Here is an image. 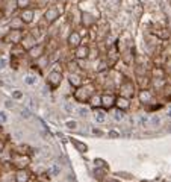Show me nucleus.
Returning a JSON list of instances; mask_svg holds the SVG:
<instances>
[{
  "label": "nucleus",
  "instance_id": "obj_1",
  "mask_svg": "<svg viewBox=\"0 0 171 182\" xmlns=\"http://www.w3.org/2000/svg\"><path fill=\"white\" fill-rule=\"evenodd\" d=\"M94 119H95L97 123H103L106 120V112L102 111V109H95L94 111Z\"/></svg>",
  "mask_w": 171,
  "mask_h": 182
},
{
  "label": "nucleus",
  "instance_id": "obj_2",
  "mask_svg": "<svg viewBox=\"0 0 171 182\" xmlns=\"http://www.w3.org/2000/svg\"><path fill=\"white\" fill-rule=\"evenodd\" d=\"M29 181V173L26 170L17 172V182H28Z\"/></svg>",
  "mask_w": 171,
  "mask_h": 182
},
{
  "label": "nucleus",
  "instance_id": "obj_3",
  "mask_svg": "<svg viewBox=\"0 0 171 182\" xmlns=\"http://www.w3.org/2000/svg\"><path fill=\"white\" fill-rule=\"evenodd\" d=\"M100 100H102V103H103L106 108H111V106L115 103V97H114V96H103Z\"/></svg>",
  "mask_w": 171,
  "mask_h": 182
},
{
  "label": "nucleus",
  "instance_id": "obj_4",
  "mask_svg": "<svg viewBox=\"0 0 171 182\" xmlns=\"http://www.w3.org/2000/svg\"><path fill=\"white\" fill-rule=\"evenodd\" d=\"M48 78H50V82H52L53 85H58V84L61 82V78H62V76H61V73H58V72H52Z\"/></svg>",
  "mask_w": 171,
  "mask_h": 182
},
{
  "label": "nucleus",
  "instance_id": "obj_5",
  "mask_svg": "<svg viewBox=\"0 0 171 182\" xmlns=\"http://www.w3.org/2000/svg\"><path fill=\"white\" fill-rule=\"evenodd\" d=\"M76 56L77 58H86L88 56V47H83V46H82V47H79L76 50Z\"/></svg>",
  "mask_w": 171,
  "mask_h": 182
},
{
  "label": "nucleus",
  "instance_id": "obj_6",
  "mask_svg": "<svg viewBox=\"0 0 171 182\" xmlns=\"http://www.w3.org/2000/svg\"><path fill=\"white\" fill-rule=\"evenodd\" d=\"M61 173V167L58 164H52V167L48 169V175H52V176H58Z\"/></svg>",
  "mask_w": 171,
  "mask_h": 182
},
{
  "label": "nucleus",
  "instance_id": "obj_7",
  "mask_svg": "<svg viewBox=\"0 0 171 182\" xmlns=\"http://www.w3.org/2000/svg\"><path fill=\"white\" fill-rule=\"evenodd\" d=\"M149 125L153 126V128H158V126L161 125V119H159L158 116H152V117L149 119Z\"/></svg>",
  "mask_w": 171,
  "mask_h": 182
},
{
  "label": "nucleus",
  "instance_id": "obj_8",
  "mask_svg": "<svg viewBox=\"0 0 171 182\" xmlns=\"http://www.w3.org/2000/svg\"><path fill=\"white\" fill-rule=\"evenodd\" d=\"M114 120L115 122H121V120H124V112L121 111V109H117L114 112Z\"/></svg>",
  "mask_w": 171,
  "mask_h": 182
},
{
  "label": "nucleus",
  "instance_id": "obj_9",
  "mask_svg": "<svg viewBox=\"0 0 171 182\" xmlns=\"http://www.w3.org/2000/svg\"><path fill=\"white\" fill-rule=\"evenodd\" d=\"M24 82H26L28 85H35L36 84V78L33 75H28L26 78H24Z\"/></svg>",
  "mask_w": 171,
  "mask_h": 182
},
{
  "label": "nucleus",
  "instance_id": "obj_10",
  "mask_svg": "<svg viewBox=\"0 0 171 182\" xmlns=\"http://www.w3.org/2000/svg\"><path fill=\"white\" fill-rule=\"evenodd\" d=\"M79 40H80V38H79L77 34H73V35L70 37V44H71V46H77V44H79Z\"/></svg>",
  "mask_w": 171,
  "mask_h": 182
},
{
  "label": "nucleus",
  "instance_id": "obj_11",
  "mask_svg": "<svg viewBox=\"0 0 171 182\" xmlns=\"http://www.w3.org/2000/svg\"><path fill=\"white\" fill-rule=\"evenodd\" d=\"M138 122H139V125H141L142 128H145V126H149V117H147V116H141Z\"/></svg>",
  "mask_w": 171,
  "mask_h": 182
},
{
  "label": "nucleus",
  "instance_id": "obj_12",
  "mask_svg": "<svg viewBox=\"0 0 171 182\" xmlns=\"http://www.w3.org/2000/svg\"><path fill=\"white\" fill-rule=\"evenodd\" d=\"M117 103H118L120 109H121V108H123V109H126V108L129 106V102H127L126 99H118V100H117Z\"/></svg>",
  "mask_w": 171,
  "mask_h": 182
},
{
  "label": "nucleus",
  "instance_id": "obj_13",
  "mask_svg": "<svg viewBox=\"0 0 171 182\" xmlns=\"http://www.w3.org/2000/svg\"><path fill=\"white\" fill-rule=\"evenodd\" d=\"M32 15H33L32 11H24V12H23V20H24V21H30V20H32Z\"/></svg>",
  "mask_w": 171,
  "mask_h": 182
},
{
  "label": "nucleus",
  "instance_id": "obj_14",
  "mask_svg": "<svg viewBox=\"0 0 171 182\" xmlns=\"http://www.w3.org/2000/svg\"><path fill=\"white\" fill-rule=\"evenodd\" d=\"M150 99H152V96H150L149 91H144V93H141V100L142 102H149Z\"/></svg>",
  "mask_w": 171,
  "mask_h": 182
},
{
  "label": "nucleus",
  "instance_id": "obj_15",
  "mask_svg": "<svg viewBox=\"0 0 171 182\" xmlns=\"http://www.w3.org/2000/svg\"><path fill=\"white\" fill-rule=\"evenodd\" d=\"M73 144H74L80 152H86V146H85V144H82V143H79V141H73Z\"/></svg>",
  "mask_w": 171,
  "mask_h": 182
},
{
  "label": "nucleus",
  "instance_id": "obj_16",
  "mask_svg": "<svg viewBox=\"0 0 171 182\" xmlns=\"http://www.w3.org/2000/svg\"><path fill=\"white\" fill-rule=\"evenodd\" d=\"M77 112H79L80 117H86V116H88V109H86V108H79Z\"/></svg>",
  "mask_w": 171,
  "mask_h": 182
},
{
  "label": "nucleus",
  "instance_id": "obj_17",
  "mask_svg": "<svg viewBox=\"0 0 171 182\" xmlns=\"http://www.w3.org/2000/svg\"><path fill=\"white\" fill-rule=\"evenodd\" d=\"M64 108H65V111H67V112H73V109H74V106H73L70 102H67V103L64 105Z\"/></svg>",
  "mask_w": 171,
  "mask_h": 182
},
{
  "label": "nucleus",
  "instance_id": "obj_18",
  "mask_svg": "<svg viewBox=\"0 0 171 182\" xmlns=\"http://www.w3.org/2000/svg\"><path fill=\"white\" fill-rule=\"evenodd\" d=\"M21 117H23V119H29V117H30L29 109H23V111H21Z\"/></svg>",
  "mask_w": 171,
  "mask_h": 182
},
{
  "label": "nucleus",
  "instance_id": "obj_19",
  "mask_svg": "<svg viewBox=\"0 0 171 182\" xmlns=\"http://www.w3.org/2000/svg\"><path fill=\"white\" fill-rule=\"evenodd\" d=\"M70 82H71V84L74 82L76 85H79V84H80V81H79V78H77V76H70Z\"/></svg>",
  "mask_w": 171,
  "mask_h": 182
},
{
  "label": "nucleus",
  "instance_id": "obj_20",
  "mask_svg": "<svg viewBox=\"0 0 171 182\" xmlns=\"http://www.w3.org/2000/svg\"><path fill=\"white\" fill-rule=\"evenodd\" d=\"M8 117H6V112L5 111H0V122H6Z\"/></svg>",
  "mask_w": 171,
  "mask_h": 182
},
{
  "label": "nucleus",
  "instance_id": "obj_21",
  "mask_svg": "<svg viewBox=\"0 0 171 182\" xmlns=\"http://www.w3.org/2000/svg\"><path fill=\"white\" fill-rule=\"evenodd\" d=\"M6 62H8V61H6L5 58H0V68H5V67H6Z\"/></svg>",
  "mask_w": 171,
  "mask_h": 182
},
{
  "label": "nucleus",
  "instance_id": "obj_22",
  "mask_svg": "<svg viewBox=\"0 0 171 182\" xmlns=\"http://www.w3.org/2000/svg\"><path fill=\"white\" fill-rule=\"evenodd\" d=\"M67 126H68L70 129H74V128H76V122H67Z\"/></svg>",
  "mask_w": 171,
  "mask_h": 182
},
{
  "label": "nucleus",
  "instance_id": "obj_23",
  "mask_svg": "<svg viewBox=\"0 0 171 182\" xmlns=\"http://www.w3.org/2000/svg\"><path fill=\"white\" fill-rule=\"evenodd\" d=\"M21 96H23V94L20 93V91H15V93H14V99H20Z\"/></svg>",
  "mask_w": 171,
  "mask_h": 182
},
{
  "label": "nucleus",
  "instance_id": "obj_24",
  "mask_svg": "<svg viewBox=\"0 0 171 182\" xmlns=\"http://www.w3.org/2000/svg\"><path fill=\"white\" fill-rule=\"evenodd\" d=\"M18 5L20 6H23V5H28V0H18ZM24 8V6H23Z\"/></svg>",
  "mask_w": 171,
  "mask_h": 182
},
{
  "label": "nucleus",
  "instance_id": "obj_25",
  "mask_svg": "<svg viewBox=\"0 0 171 182\" xmlns=\"http://www.w3.org/2000/svg\"><path fill=\"white\" fill-rule=\"evenodd\" d=\"M6 106H8V108H12V106H14V103H12L11 100H8V102H6Z\"/></svg>",
  "mask_w": 171,
  "mask_h": 182
},
{
  "label": "nucleus",
  "instance_id": "obj_26",
  "mask_svg": "<svg viewBox=\"0 0 171 182\" xmlns=\"http://www.w3.org/2000/svg\"><path fill=\"white\" fill-rule=\"evenodd\" d=\"M109 135H111V136H118V134H117V132H109Z\"/></svg>",
  "mask_w": 171,
  "mask_h": 182
},
{
  "label": "nucleus",
  "instance_id": "obj_27",
  "mask_svg": "<svg viewBox=\"0 0 171 182\" xmlns=\"http://www.w3.org/2000/svg\"><path fill=\"white\" fill-rule=\"evenodd\" d=\"M167 117H168V119H171V109H170V111L167 112Z\"/></svg>",
  "mask_w": 171,
  "mask_h": 182
},
{
  "label": "nucleus",
  "instance_id": "obj_28",
  "mask_svg": "<svg viewBox=\"0 0 171 182\" xmlns=\"http://www.w3.org/2000/svg\"><path fill=\"white\" fill-rule=\"evenodd\" d=\"M2 147H3V144H2V143H0V150H2Z\"/></svg>",
  "mask_w": 171,
  "mask_h": 182
},
{
  "label": "nucleus",
  "instance_id": "obj_29",
  "mask_svg": "<svg viewBox=\"0 0 171 182\" xmlns=\"http://www.w3.org/2000/svg\"><path fill=\"white\" fill-rule=\"evenodd\" d=\"M109 182H118V181H114V179H111V181H109Z\"/></svg>",
  "mask_w": 171,
  "mask_h": 182
}]
</instances>
